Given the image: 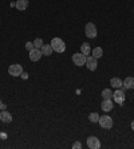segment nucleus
<instances>
[{
  "mask_svg": "<svg viewBox=\"0 0 134 149\" xmlns=\"http://www.w3.org/2000/svg\"><path fill=\"white\" fill-rule=\"evenodd\" d=\"M42 51H40V49H34V50H31L30 51V59H31L32 62H38L39 59L42 58Z\"/></svg>",
  "mask_w": 134,
  "mask_h": 149,
  "instance_id": "nucleus-9",
  "label": "nucleus"
},
{
  "mask_svg": "<svg viewBox=\"0 0 134 149\" xmlns=\"http://www.w3.org/2000/svg\"><path fill=\"white\" fill-rule=\"evenodd\" d=\"M81 52H82V54H85L86 56H89V54L91 52V49H90L89 43H83V45L81 46Z\"/></svg>",
  "mask_w": 134,
  "mask_h": 149,
  "instance_id": "nucleus-17",
  "label": "nucleus"
},
{
  "mask_svg": "<svg viewBox=\"0 0 134 149\" xmlns=\"http://www.w3.org/2000/svg\"><path fill=\"white\" fill-rule=\"evenodd\" d=\"M72 148H74V149H81V148H82V144H81L79 141H76V142H74Z\"/></svg>",
  "mask_w": 134,
  "mask_h": 149,
  "instance_id": "nucleus-22",
  "label": "nucleus"
},
{
  "mask_svg": "<svg viewBox=\"0 0 134 149\" xmlns=\"http://www.w3.org/2000/svg\"><path fill=\"white\" fill-rule=\"evenodd\" d=\"M87 146L90 149H99L101 148L99 139H97L95 136H90L89 139H87Z\"/></svg>",
  "mask_w": 134,
  "mask_h": 149,
  "instance_id": "nucleus-6",
  "label": "nucleus"
},
{
  "mask_svg": "<svg viewBox=\"0 0 134 149\" xmlns=\"http://www.w3.org/2000/svg\"><path fill=\"white\" fill-rule=\"evenodd\" d=\"M28 0H17L16 3H15V7L17 8L19 11H26L28 8Z\"/></svg>",
  "mask_w": 134,
  "mask_h": 149,
  "instance_id": "nucleus-11",
  "label": "nucleus"
},
{
  "mask_svg": "<svg viewBox=\"0 0 134 149\" xmlns=\"http://www.w3.org/2000/svg\"><path fill=\"white\" fill-rule=\"evenodd\" d=\"M72 62H74V65H76V66H83V65H86V59L87 56L85 55V54H82V52H75V54H72Z\"/></svg>",
  "mask_w": 134,
  "mask_h": 149,
  "instance_id": "nucleus-2",
  "label": "nucleus"
},
{
  "mask_svg": "<svg viewBox=\"0 0 134 149\" xmlns=\"http://www.w3.org/2000/svg\"><path fill=\"white\" fill-rule=\"evenodd\" d=\"M111 109H113V102H111V100H103L102 110L103 111H110Z\"/></svg>",
  "mask_w": 134,
  "mask_h": 149,
  "instance_id": "nucleus-15",
  "label": "nucleus"
},
{
  "mask_svg": "<svg viewBox=\"0 0 134 149\" xmlns=\"http://www.w3.org/2000/svg\"><path fill=\"white\" fill-rule=\"evenodd\" d=\"M50 45H51L52 50L56 52H65V50H66V43L60 38H54Z\"/></svg>",
  "mask_w": 134,
  "mask_h": 149,
  "instance_id": "nucleus-1",
  "label": "nucleus"
},
{
  "mask_svg": "<svg viewBox=\"0 0 134 149\" xmlns=\"http://www.w3.org/2000/svg\"><path fill=\"white\" fill-rule=\"evenodd\" d=\"M97 58H94L93 55L91 56H87V59H86V66H87V69L90 70V71H95L97 70Z\"/></svg>",
  "mask_w": 134,
  "mask_h": 149,
  "instance_id": "nucleus-8",
  "label": "nucleus"
},
{
  "mask_svg": "<svg viewBox=\"0 0 134 149\" xmlns=\"http://www.w3.org/2000/svg\"><path fill=\"white\" fill-rule=\"evenodd\" d=\"M6 108H7V106H6V104H3V101H0V110H4Z\"/></svg>",
  "mask_w": 134,
  "mask_h": 149,
  "instance_id": "nucleus-23",
  "label": "nucleus"
},
{
  "mask_svg": "<svg viewBox=\"0 0 134 149\" xmlns=\"http://www.w3.org/2000/svg\"><path fill=\"white\" fill-rule=\"evenodd\" d=\"M91 54H93L94 58L99 59V58H102V55H103V50L101 49V47H95V49L91 51Z\"/></svg>",
  "mask_w": 134,
  "mask_h": 149,
  "instance_id": "nucleus-16",
  "label": "nucleus"
},
{
  "mask_svg": "<svg viewBox=\"0 0 134 149\" xmlns=\"http://www.w3.org/2000/svg\"><path fill=\"white\" fill-rule=\"evenodd\" d=\"M20 77H22V78H24V79H26V78H27V77H28V75H27V74H26V73H23V74H22V75H20Z\"/></svg>",
  "mask_w": 134,
  "mask_h": 149,
  "instance_id": "nucleus-24",
  "label": "nucleus"
},
{
  "mask_svg": "<svg viewBox=\"0 0 134 149\" xmlns=\"http://www.w3.org/2000/svg\"><path fill=\"white\" fill-rule=\"evenodd\" d=\"M99 125L103 129H111L113 128V118L109 117V116H103V117H99Z\"/></svg>",
  "mask_w": 134,
  "mask_h": 149,
  "instance_id": "nucleus-5",
  "label": "nucleus"
},
{
  "mask_svg": "<svg viewBox=\"0 0 134 149\" xmlns=\"http://www.w3.org/2000/svg\"><path fill=\"white\" fill-rule=\"evenodd\" d=\"M8 74L12 77H20L22 74H23V67H22V65H17V63L11 65V66L8 67Z\"/></svg>",
  "mask_w": 134,
  "mask_h": 149,
  "instance_id": "nucleus-3",
  "label": "nucleus"
},
{
  "mask_svg": "<svg viewBox=\"0 0 134 149\" xmlns=\"http://www.w3.org/2000/svg\"><path fill=\"white\" fill-rule=\"evenodd\" d=\"M40 51H42V54H43V55L50 56L52 52H54V50H52L51 45H43V47L40 49Z\"/></svg>",
  "mask_w": 134,
  "mask_h": 149,
  "instance_id": "nucleus-13",
  "label": "nucleus"
},
{
  "mask_svg": "<svg viewBox=\"0 0 134 149\" xmlns=\"http://www.w3.org/2000/svg\"><path fill=\"white\" fill-rule=\"evenodd\" d=\"M131 129L134 130V121H131Z\"/></svg>",
  "mask_w": 134,
  "mask_h": 149,
  "instance_id": "nucleus-25",
  "label": "nucleus"
},
{
  "mask_svg": "<svg viewBox=\"0 0 134 149\" xmlns=\"http://www.w3.org/2000/svg\"><path fill=\"white\" fill-rule=\"evenodd\" d=\"M113 98H114V101L117 102V104H124V101H125V98H126V95H125V91L124 90H121V89H117V90L114 91V94H113Z\"/></svg>",
  "mask_w": 134,
  "mask_h": 149,
  "instance_id": "nucleus-7",
  "label": "nucleus"
},
{
  "mask_svg": "<svg viewBox=\"0 0 134 149\" xmlns=\"http://www.w3.org/2000/svg\"><path fill=\"white\" fill-rule=\"evenodd\" d=\"M122 87H124V89H129V90H133L134 89V78L133 77H126L124 79Z\"/></svg>",
  "mask_w": 134,
  "mask_h": 149,
  "instance_id": "nucleus-10",
  "label": "nucleus"
},
{
  "mask_svg": "<svg viewBox=\"0 0 134 149\" xmlns=\"http://www.w3.org/2000/svg\"><path fill=\"white\" fill-rule=\"evenodd\" d=\"M110 85L114 87V89H121L122 87V85H124V81H121L119 78H111V81H110Z\"/></svg>",
  "mask_w": 134,
  "mask_h": 149,
  "instance_id": "nucleus-14",
  "label": "nucleus"
},
{
  "mask_svg": "<svg viewBox=\"0 0 134 149\" xmlns=\"http://www.w3.org/2000/svg\"><path fill=\"white\" fill-rule=\"evenodd\" d=\"M113 91L110 90V89H105V90L102 91V97H103V100H111L113 98Z\"/></svg>",
  "mask_w": 134,
  "mask_h": 149,
  "instance_id": "nucleus-18",
  "label": "nucleus"
},
{
  "mask_svg": "<svg viewBox=\"0 0 134 149\" xmlns=\"http://www.w3.org/2000/svg\"><path fill=\"white\" fill-rule=\"evenodd\" d=\"M0 121L6 122V124L11 122V121H12V116H11V113H8V111L3 110L1 113H0Z\"/></svg>",
  "mask_w": 134,
  "mask_h": 149,
  "instance_id": "nucleus-12",
  "label": "nucleus"
},
{
  "mask_svg": "<svg viewBox=\"0 0 134 149\" xmlns=\"http://www.w3.org/2000/svg\"><path fill=\"white\" fill-rule=\"evenodd\" d=\"M85 34H86L87 38L94 39L97 36V27L94 23H87L86 27H85Z\"/></svg>",
  "mask_w": 134,
  "mask_h": 149,
  "instance_id": "nucleus-4",
  "label": "nucleus"
},
{
  "mask_svg": "<svg viewBox=\"0 0 134 149\" xmlns=\"http://www.w3.org/2000/svg\"><path fill=\"white\" fill-rule=\"evenodd\" d=\"M89 120H90V122H98L99 121V114L98 113H91V114L89 116Z\"/></svg>",
  "mask_w": 134,
  "mask_h": 149,
  "instance_id": "nucleus-19",
  "label": "nucleus"
},
{
  "mask_svg": "<svg viewBox=\"0 0 134 149\" xmlns=\"http://www.w3.org/2000/svg\"><path fill=\"white\" fill-rule=\"evenodd\" d=\"M43 45H44V43H43L42 38H36V39H35V42H34V47H35V49H42V47H43Z\"/></svg>",
  "mask_w": 134,
  "mask_h": 149,
  "instance_id": "nucleus-20",
  "label": "nucleus"
},
{
  "mask_svg": "<svg viewBox=\"0 0 134 149\" xmlns=\"http://www.w3.org/2000/svg\"><path fill=\"white\" fill-rule=\"evenodd\" d=\"M34 42H27L26 43V50H28V51H31V50H34Z\"/></svg>",
  "mask_w": 134,
  "mask_h": 149,
  "instance_id": "nucleus-21",
  "label": "nucleus"
}]
</instances>
